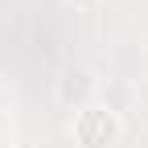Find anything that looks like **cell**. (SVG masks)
Returning <instances> with one entry per match:
<instances>
[{
  "label": "cell",
  "mask_w": 148,
  "mask_h": 148,
  "mask_svg": "<svg viewBox=\"0 0 148 148\" xmlns=\"http://www.w3.org/2000/svg\"><path fill=\"white\" fill-rule=\"evenodd\" d=\"M119 136H123V119L107 103H90L74 115V144L78 148H111Z\"/></svg>",
  "instance_id": "6da1fadb"
},
{
  "label": "cell",
  "mask_w": 148,
  "mask_h": 148,
  "mask_svg": "<svg viewBox=\"0 0 148 148\" xmlns=\"http://www.w3.org/2000/svg\"><path fill=\"white\" fill-rule=\"evenodd\" d=\"M95 90H99V78L86 66H66V70H58V78H53V103L62 111H70V115H78L82 107L95 103Z\"/></svg>",
  "instance_id": "7a4b0ae2"
},
{
  "label": "cell",
  "mask_w": 148,
  "mask_h": 148,
  "mask_svg": "<svg viewBox=\"0 0 148 148\" xmlns=\"http://www.w3.org/2000/svg\"><path fill=\"white\" fill-rule=\"evenodd\" d=\"M0 148H16V140H12V132H4V127H0Z\"/></svg>",
  "instance_id": "277c9868"
},
{
  "label": "cell",
  "mask_w": 148,
  "mask_h": 148,
  "mask_svg": "<svg viewBox=\"0 0 148 148\" xmlns=\"http://www.w3.org/2000/svg\"><path fill=\"white\" fill-rule=\"evenodd\" d=\"M62 4H66V8H95L99 0H62Z\"/></svg>",
  "instance_id": "3957f363"
}]
</instances>
